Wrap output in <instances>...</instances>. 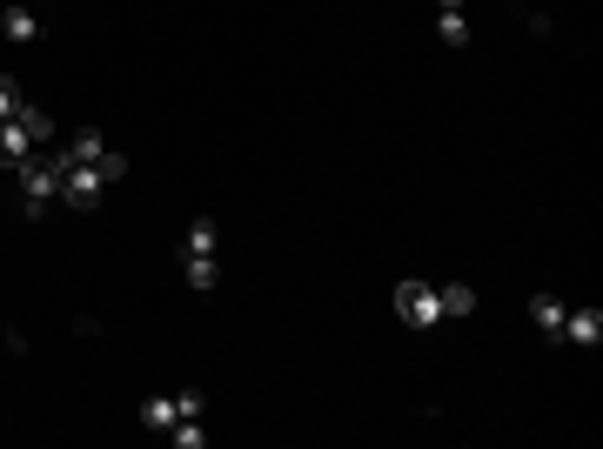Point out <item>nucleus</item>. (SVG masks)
I'll list each match as a JSON object with an SVG mask.
<instances>
[{"mask_svg":"<svg viewBox=\"0 0 603 449\" xmlns=\"http://www.w3.org/2000/svg\"><path fill=\"white\" fill-rule=\"evenodd\" d=\"M443 7H469V0H436V14H443Z\"/></svg>","mask_w":603,"mask_h":449,"instance_id":"obj_17","label":"nucleus"},{"mask_svg":"<svg viewBox=\"0 0 603 449\" xmlns=\"http://www.w3.org/2000/svg\"><path fill=\"white\" fill-rule=\"evenodd\" d=\"M14 121H21V128H27V135H34V141H47V135H54V121H47L41 108H21V114H14Z\"/></svg>","mask_w":603,"mask_h":449,"instance_id":"obj_15","label":"nucleus"},{"mask_svg":"<svg viewBox=\"0 0 603 449\" xmlns=\"http://www.w3.org/2000/svg\"><path fill=\"white\" fill-rule=\"evenodd\" d=\"M61 155H67V161H101V155H108V141L94 135V128H74V135H67V148H61Z\"/></svg>","mask_w":603,"mask_h":449,"instance_id":"obj_8","label":"nucleus"},{"mask_svg":"<svg viewBox=\"0 0 603 449\" xmlns=\"http://www.w3.org/2000/svg\"><path fill=\"white\" fill-rule=\"evenodd\" d=\"M436 302H443V315H469L476 309V289L469 282H436Z\"/></svg>","mask_w":603,"mask_h":449,"instance_id":"obj_9","label":"nucleus"},{"mask_svg":"<svg viewBox=\"0 0 603 449\" xmlns=\"http://www.w3.org/2000/svg\"><path fill=\"white\" fill-rule=\"evenodd\" d=\"M168 443L175 449H208V423H201V416H181V423L168 429Z\"/></svg>","mask_w":603,"mask_h":449,"instance_id":"obj_11","label":"nucleus"},{"mask_svg":"<svg viewBox=\"0 0 603 449\" xmlns=\"http://www.w3.org/2000/svg\"><path fill=\"white\" fill-rule=\"evenodd\" d=\"M563 342L597 349V342H603V309H563Z\"/></svg>","mask_w":603,"mask_h":449,"instance_id":"obj_3","label":"nucleus"},{"mask_svg":"<svg viewBox=\"0 0 603 449\" xmlns=\"http://www.w3.org/2000/svg\"><path fill=\"white\" fill-rule=\"evenodd\" d=\"M141 423H148V429H161V436H168V429L181 423V396H148V403H141Z\"/></svg>","mask_w":603,"mask_h":449,"instance_id":"obj_7","label":"nucleus"},{"mask_svg":"<svg viewBox=\"0 0 603 449\" xmlns=\"http://www.w3.org/2000/svg\"><path fill=\"white\" fill-rule=\"evenodd\" d=\"M396 315L409 322V329H436V322H443L436 282H396Z\"/></svg>","mask_w":603,"mask_h":449,"instance_id":"obj_1","label":"nucleus"},{"mask_svg":"<svg viewBox=\"0 0 603 449\" xmlns=\"http://www.w3.org/2000/svg\"><path fill=\"white\" fill-rule=\"evenodd\" d=\"M181 269H188V289H215V255H188V262H181Z\"/></svg>","mask_w":603,"mask_h":449,"instance_id":"obj_13","label":"nucleus"},{"mask_svg":"<svg viewBox=\"0 0 603 449\" xmlns=\"http://www.w3.org/2000/svg\"><path fill=\"white\" fill-rule=\"evenodd\" d=\"M0 27H7V41L14 47H27L34 34H41V14H34L27 0H7V7H0Z\"/></svg>","mask_w":603,"mask_h":449,"instance_id":"obj_4","label":"nucleus"},{"mask_svg":"<svg viewBox=\"0 0 603 449\" xmlns=\"http://www.w3.org/2000/svg\"><path fill=\"white\" fill-rule=\"evenodd\" d=\"M181 255H215V215H201V222L188 228V242H181Z\"/></svg>","mask_w":603,"mask_h":449,"instance_id":"obj_12","label":"nucleus"},{"mask_svg":"<svg viewBox=\"0 0 603 449\" xmlns=\"http://www.w3.org/2000/svg\"><path fill=\"white\" fill-rule=\"evenodd\" d=\"M94 168H101V181H121V175H128V155H114V148H108V155L94 161Z\"/></svg>","mask_w":603,"mask_h":449,"instance_id":"obj_16","label":"nucleus"},{"mask_svg":"<svg viewBox=\"0 0 603 449\" xmlns=\"http://www.w3.org/2000/svg\"><path fill=\"white\" fill-rule=\"evenodd\" d=\"M27 108V94H21V81L14 74H0V121H14V114Z\"/></svg>","mask_w":603,"mask_h":449,"instance_id":"obj_14","label":"nucleus"},{"mask_svg":"<svg viewBox=\"0 0 603 449\" xmlns=\"http://www.w3.org/2000/svg\"><path fill=\"white\" fill-rule=\"evenodd\" d=\"M34 148H41V141L27 135L21 121H0V168H21V161L34 155Z\"/></svg>","mask_w":603,"mask_h":449,"instance_id":"obj_5","label":"nucleus"},{"mask_svg":"<svg viewBox=\"0 0 603 449\" xmlns=\"http://www.w3.org/2000/svg\"><path fill=\"white\" fill-rule=\"evenodd\" d=\"M530 322H536V336L563 342V302L557 295H530Z\"/></svg>","mask_w":603,"mask_h":449,"instance_id":"obj_6","label":"nucleus"},{"mask_svg":"<svg viewBox=\"0 0 603 449\" xmlns=\"http://www.w3.org/2000/svg\"><path fill=\"white\" fill-rule=\"evenodd\" d=\"M436 34H443L449 47H469V14L463 7H443V14H436Z\"/></svg>","mask_w":603,"mask_h":449,"instance_id":"obj_10","label":"nucleus"},{"mask_svg":"<svg viewBox=\"0 0 603 449\" xmlns=\"http://www.w3.org/2000/svg\"><path fill=\"white\" fill-rule=\"evenodd\" d=\"M101 188H108V181H101L94 161H67V168H61V202L67 208H94V202H101Z\"/></svg>","mask_w":603,"mask_h":449,"instance_id":"obj_2","label":"nucleus"}]
</instances>
